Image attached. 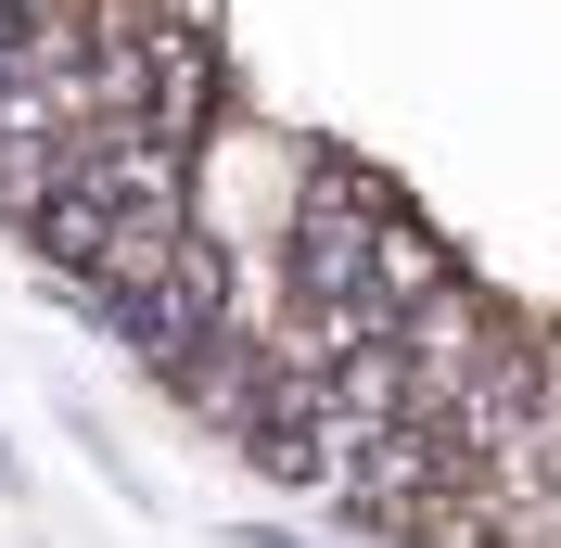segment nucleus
I'll return each instance as SVG.
<instances>
[{
	"label": "nucleus",
	"mask_w": 561,
	"mask_h": 548,
	"mask_svg": "<svg viewBox=\"0 0 561 548\" xmlns=\"http://www.w3.org/2000/svg\"><path fill=\"white\" fill-rule=\"evenodd\" d=\"M447 281H459V269H447V242H434V230H421V217H409V205L383 192V217H370V269H357V294L409 319L421 294H447Z\"/></svg>",
	"instance_id": "obj_1"
},
{
	"label": "nucleus",
	"mask_w": 561,
	"mask_h": 548,
	"mask_svg": "<svg viewBox=\"0 0 561 548\" xmlns=\"http://www.w3.org/2000/svg\"><path fill=\"white\" fill-rule=\"evenodd\" d=\"M13 52H26V0H0V77H13Z\"/></svg>",
	"instance_id": "obj_2"
}]
</instances>
